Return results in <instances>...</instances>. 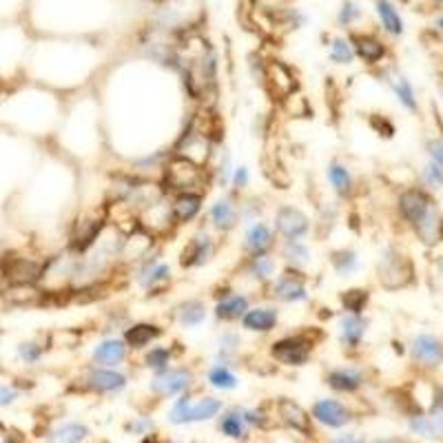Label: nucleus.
<instances>
[{
    "instance_id": "nucleus-1",
    "label": "nucleus",
    "mask_w": 443,
    "mask_h": 443,
    "mask_svg": "<svg viewBox=\"0 0 443 443\" xmlns=\"http://www.w3.org/2000/svg\"><path fill=\"white\" fill-rule=\"evenodd\" d=\"M208 182V168L193 164L180 155H168L160 173V184L164 193H204Z\"/></svg>"
},
{
    "instance_id": "nucleus-2",
    "label": "nucleus",
    "mask_w": 443,
    "mask_h": 443,
    "mask_svg": "<svg viewBox=\"0 0 443 443\" xmlns=\"http://www.w3.org/2000/svg\"><path fill=\"white\" fill-rule=\"evenodd\" d=\"M399 210H402L404 219H408L424 239L432 242V237L439 233L437 213L432 208L430 197L421 188H408V191L399 195Z\"/></svg>"
},
{
    "instance_id": "nucleus-3",
    "label": "nucleus",
    "mask_w": 443,
    "mask_h": 443,
    "mask_svg": "<svg viewBox=\"0 0 443 443\" xmlns=\"http://www.w3.org/2000/svg\"><path fill=\"white\" fill-rule=\"evenodd\" d=\"M45 262L18 250H5L0 257V277L9 286H36L45 270Z\"/></svg>"
},
{
    "instance_id": "nucleus-4",
    "label": "nucleus",
    "mask_w": 443,
    "mask_h": 443,
    "mask_svg": "<svg viewBox=\"0 0 443 443\" xmlns=\"http://www.w3.org/2000/svg\"><path fill=\"white\" fill-rule=\"evenodd\" d=\"M107 226H109V208L82 210V213L73 219L69 230V250H73L76 255H84V253L96 244Z\"/></svg>"
},
{
    "instance_id": "nucleus-5",
    "label": "nucleus",
    "mask_w": 443,
    "mask_h": 443,
    "mask_svg": "<svg viewBox=\"0 0 443 443\" xmlns=\"http://www.w3.org/2000/svg\"><path fill=\"white\" fill-rule=\"evenodd\" d=\"M315 337L313 333H295V335H284L279 339L270 344L268 353L270 360L286 366V368H302L311 362L313 351H315Z\"/></svg>"
},
{
    "instance_id": "nucleus-6",
    "label": "nucleus",
    "mask_w": 443,
    "mask_h": 443,
    "mask_svg": "<svg viewBox=\"0 0 443 443\" xmlns=\"http://www.w3.org/2000/svg\"><path fill=\"white\" fill-rule=\"evenodd\" d=\"M213 144L215 142L206 138L204 133H199L191 124H186V129L177 133L175 142L171 144V153L186 157V160H191L193 164L202 168H208L210 160H213Z\"/></svg>"
},
{
    "instance_id": "nucleus-7",
    "label": "nucleus",
    "mask_w": 443,
    "mask_h": 443,
    "mask_svg": "<svg viewBox=\"0 0 443 443\" xmlns=\"http://www.w3.org/2000/svg\"><path fill=\"white\" fill-rule=\"evenodd\" d=\"M268 293H270V299L279 304H302L311 297L308 284H306V273L293 270L286 266L268 284Z\"/></svg>"
},
{
    "instance_id": "nucleus-8",
    "label": "nucleus",
    "mask_w": 443,
    "mask_h": 443,
    "mask_svg": "<svg viewBox=\"0 0 443 443\" xmlns=\"http://www.w3.org/2000/svg\"><path fill=\"white\" fill-rule=\"evenodd\" d=\"M135 282L138 286L149 295H162L173 282V268L171 264H166L160 257L149 255L138 264V273H135Z\"/></svg>"
},
{
    "instance_id": "nucleus-9",
    "label": "nucleus",
    "mask_w": 443,
    "mask_h": 443,
    "mask_svg": "<svg viewBox=\"0 0 443 443\" xmlns=\"http://www.w3.org/2000/svg\"><path fill=\"white\" fill-rule=\"evenodd\" d=\"M222 402L215 397H204L199 402H188V397L177 399L173 410L168 413V421L175 426L184 424H197V421H208L219 415Z\"/></svg>"
},
{
    "instance_id": "nucleus-10",
    "label": "nucleus",
    "mask_w": 443,
    "mask_h": 443,
    "mask_svg": "<svg viewBox=\"0 0 443 443\" xmlns=\"http://www.w3.org/2000/svg\"><path fill=\"white\" fill-rule=\"evenodd\" d=\"M217 242L208 228H197L195 233L184 242V248L180 253L182 268H202L215 257Z\"/></svg>"
},
{
    "instance_id": "nucleus-11",
    "label": "nucleus",
    "mask_w": 443,
    "mask_h": 443,
    "mask_svg": "<svg viewBox=\"0 0 443 443\" xmlns=\"http://www.w3.org/2000/svg\"><path fill=\"white\" fill-rule=\"evenodd\" d=\"M273 228L275 235L282 237V242L288 239H304L311 233V217L304 213L299 206L295 204H282L275 208V217H273Z\"/></svg>"
},
{
    "instance_id": "nucleus-12",
    "label": "nucleus",
    "mask_w": 443,
    "mask_h": 443,
    "mask_svg": "<svg viewBox=\"0 0 443 443\" xmlns=\"http://www.w3.org/2000/svg\"><path fill=\"white\" fill-rule=\"evenodd\" d=\"M193 382H195L193 371H188L184 366H175V368L171 366L166 368L164 373H155L149 388L157 397H177L186 393V390L193 386Z\"/></svg>"
},
{
    "instance_id": "nucleus-13",
    "label": "nucleus",
    "mask_w": 443,
    "mask_h": 443,
    "mask_svg": "<svg viewBox=\"0 0 443 443\" xmlns=\"http://www.w3.org/2000/svg\"><path fill=\"white\" fill-rule=\"evenodd\" d=\"M262 76H264V80H266L268 91L277 100L286 102L291 96L297 93V78H295L291 67L284 65L282 60H268L262 69Z\"/></svg>"
},
{
    "instance_id": "nucleus-14",
    "label": "nucleus",
    "mask_w": 443,
    "mask_h": 443,
    "mask_svg": "<svg viewBox=\"0 0 443 443\" xmlns=\"http://www.w3.org/2000/svg\"><path fill=\"white\" fill-rule=\"evenodd\" d=\"M275 228H273L266 219H253L246 222V230H244V253L246 257H255V255H266L275 246Z\"/></svg>"
},
{
    "instance_id": "nucleus-15",
    "label": "nucleus",
    "mask_w": 443,
    "mask_h": 443,
    "mask_svg": "<svg viewBox=\"0 0 443 443\" xmlns=\"http://www.w3.org/2000/svg\"><path fill=\"white\" fill-rule=\"evenodd\" d=\"M239 217H242V208L233 195L217 197L208 208L210 228H215L217 233H230L233 228H237Z\"/></svg>"
},
{
    "instance_id": "nucleus-16",
    "label": "nucleus",
    "mask_w": 443,
    "mask_h": 443,
    "mask_svg": "<svg viewBox=\"0 0 443 443\" xmlns=\"http://www.w3.org/2000/svg\"><path fill=\"white\" fill-rule=\"evenodd\" d=\"M279 324V308L273 304L250 306L242 317V328L253 335H270Z\"/></svg>"
},
{
    "instance_id": "nucleus-17",
    "label": "nucleus",
    "mask_w": 443,
    "mask_h": 443,
    "mask_svg": "<svg viewBox=\"0 0 443 443\" xmlns=\"http://www.w3.org/2000/svg\"><path fill=\"white\" fill-rule=\"evenodd\" d=\"M129 357V346L122 337H104L91 353V362L98 368H118Z\"/></svg>"
},
{
    "instance_id": "nucleus-18",
    "label": "nucleus",
    "mask_w": 443,
    "mask_h": 443,
    "mask_svg": "<svg viewBox=\"0 0 443 443\" xmlns=\"http://www.w3.org/2000/svg\"><path fill=\"white\" fill-rule=\"evenodd\" d=\"M171 217L175 226H186L199 217L204 208V193H177L171 197Z\"/></svg>"
},
{
    "instance_id": "nucleus-19",
    "label": "nucleus",
    "mask_w": 443,
    "mask_h": 443,
    "mask_svg": "<svg viewBox=\"0 0 443 443\" xmlns=\"http://www.w3.org/2000/svg\"><path fill=\"white\" fill-rule=\"evenodd\" d=\"M248 308H250L248 295L237 293V291H228V293H224V297L217 299L213 315H215V319L222 324H233V322H242V317H244Z\"/></svg>"
},
{
    "instance_id": "nucleus-20",
    "label": "nucleus",
    "mask_w": 443,
    "mask_h": 443,
    "mask_svg": "<svg viewBox=\"0 0 443 443\" xmlns=\"http://www.w3.org/2000/svg\"><path fill=\"white\" fill-rule=\"evenodd\" d=\"M311 417L326 428H344L353 419L351 410L342 402H337V399H319V402H315Z\"/></svg>"
},
{
    "instance_id": "nucleus-21",
    "label": "nucleus",
    "mask_w": 443,
    "mask_h": 443,
    "mask_svg": "<svg viewBox=\"0 0 443 443\" xmlns=\"http://www.w3.org/2000/svg\"><path fill=\"white\" fill-rule=\"evenodd\" d=\"M379 279L388 288H399L410 279V264L395 253H386L379 262Z\"/></svg>"
},
{
    "instance_id": "nucleus-22",
    "label": "nucleus",
    "mask_w": 443,
    "mask_h": 443,
    "mask_svg": "<svg viewBox=\"0 0 443 443\" xmlns=\"http://www.w3.org/2000/svg\"><path fill=\"white\" fill-rule=\"evenodd\" d=\"M87 388L93 393H120L126 388V375L118 373L115 368H98L93 366L91 373L87 375Z\"/></svg>"
},
{
    "instance_id": "nucleus-23",
    "label": "nucleus",
    "mask_w": 443,
    "mask_h": 443,
    "mask_svg": "<svg viewBox=\"0 0 443 443\" xmlns=\"http://www.w3.org/2000/svg\"><path fill=\"white\" fill-rule=\"evenodd\" d=\"M277 259L266 253V255H255V257H246L244 262V277L250 279L257 286H268V284L275 279L277 275Z\"/></svg>"
},
{
    "instance_id": "nucleus-24",
    "label": "nucleus",
    "mask_w": 443,
    "mask_h": 443,
    "mask_svg": "<svg viewBox=\"0 0 443 443\" xmlns=\"http://www.w3.org/2000/svg\"><path fill=\"white\" fill-rule=\"evenodd\" d=\"M164 335L162 326H157L153 322H138L131 324L129 328L124 331L122 339L129 346V351H144L146 346H151Z\"/></svg>"
},
{
    "instance_id": "nucleus-25",
    "label": "nucleus",
    "mask_w": 443,
    "mask_h": 443,
    "mask_svg": "<svg viewBox=\"0 0 443 443\" xmlns=\"http://www.w3.org/2000/svg\"><path fill=\"white\" fill-rule=\"evenodd\" d=\"M366 328H368V322L362 315H355V313H344L339 322H337V335H339V342L346 348H360L364 342Z\"/></svg>"
},
{
    "instance_id": "nucleus-26",
    "label": "nucleus",
    "mask_w": 443,
    "mask_h": 443,
    "mask_svg": "<svg viewBox=\"0 0 443 443\" xmlns=\"http://www.w3.org/2000/svg\"><path fill=\"white\" fill-rule=\"evenodd\" d=\"M279 259L284 262V266L286 268L306 273V268H308L311 262H313V253H311V246L306 244L304 239H288V242H282Z\"/></svg>"
},
{
    "instance_id": "nucleus-27",
    "label": "nucleus",
    "mask_w": 443,
    "mask_h": 443,
    "mask_svg": "<svg viewBox=\"0 0 443 443\" xmlns=\"http://www.w3.org/2000/svg\"><path fill=\"white\" fill-rule=\"evenodd\" d=\"M277 415H279V419L284 421V424L291 426L293 430L302 432V435H306V437L313 432L311 415L306 413V410L297 402H293V399H286V397L279 399V402H277Z\"/></svg>"
},
{
    "instance_id": "nucleus-28",
    "label": "nucleus",
    "mask_w": 443,
    "mask_h": 443,
    "mask_svg": "<svg viewBox=\"0 0 443 443\" xmlns=\"http://www.w3.org/2000/svg\"><path fill=\"white\" fill-rule=\"evenodd\" d=\"M208 317V306L204 299H184L182 304L175 306V322L182 326V328H197L202 326Z\"/></svg>"
},
{
    "instance_id": "nucleus-29",
    "label": "nucleus",
    "mask_w": 443,
    "mask_h": 443,
    "mask_svg": "<svg viewBox=\"0 0 443 443\" xmlns=\"http://www.w3.org/2000/svg\"><path fill=\"white\" fill-rule=\"evenodd\" d=\"M326 384H328L337 393H355L364 384V375L357 368L344 366V368H333L326 375Z\"/></svg>"
},
{
    "instance_id": "nucleus-30",
    "label": "nucleus",
    "mask_w": 443,
    "mask_h": 443,
    "mask_svg": "<svg viewBox=\"0 0 443 443\" xmlns=\"http://www.w3.org/2000/svg\"><path fill=\"white\" fill-rule=\"evenodd\" d=\"M413 357L419 364L437 366L443 360V344L432 335H419L413 342Z\"/></svg>"
},
{
    "instance_id": "nucleus-31",
    "label": "nucleus",
    "mask_w": 443,
    "mask_h": 443,
    "mask_svg": "<svg viewBox=\"0 0 443 443\" xmlns=\"http://www.w3.org/2000/svg\"><path fill=\"white\" fill-rule=\"evenodd\" d=\"M326 177H328V184L333 186V191L339 197H351L353 195L355 180H353V173L348 171V166L333 160L328 164V168H326Z\"/></svg>"
},
{
    "instance_id": "nucleus-32",
    "label": "nucleus",
    "mask_w": 443,
    "mask_h": 443,
    "mask_svg": "<svg viewBox=\"0 0 443 443\" xmlns=\"http://www.w3.org/2000/svg\"><path fill=\"white\" fill-rule=\"evenodd\" d=\"M353 49L355 56H360L368 65H375L386 56V47L373 36H353Z\"/></svg>"
},
{
    "instance_id": "nucleus-33",
    "label": "nucleus",
    "mask_w": 443,
    "mask_h": 443,
    "mask_svg": "<svg viewBox=\"0 0 443 443\" xmlns=\"http://www.w3.org/2000/svg\"><path fill=\"white\" fill-rule=\"evenodd\" d=\"M87 435H89L87 426L76 424V421H67V424L49 432L47 443H82Z\"/></svg>"
},
{
    "instance_id": "nucleus-34",
    "label": "nucleus",
    "mask_w": 443,
    "mask_h": 443,
    "mask_svg": "<svg viewBox=\"0 0 443 443\" xmlns=\"http://www.w3.org/2000/svg\"><path fill=\"white\" fill-rule=\"evenodd\" d=\"M328 259H331L333 270L339 277L353 275V273L360 268V257H357V253L351 250V248H335V250H331Z\"/></svg>"
},
{
    "instance_id": "nucleus-35",
    "label": "nucleus",
    "mask_w": 443,
    "mask_h": 443,
    "mask_svg": "<svg viewBox=\"0 0 443 443\" xmlns=\"http://www.w3.org/2000/svg\"><path fill=\"white\" fill-rule=\"evenodd\" d=\"M173 362V353L168 346H151L149 351L144 353V366L151 368L153 373H164L166 368H171Z\"/></svg>"
},
{
    "instance_id": "nucleus-36",
    "label": "nucleus",
    "mask_w": 443,
    "mask_h": 443,
    "mask_svg": "<svg viewBox=\"0 0 443 443\" xmlns=\"http://www.w3.org/2000/svg\"><path fill=\"white\" fill-rule=\"evenodd\" d=\"M208 384L217 390H235L239 386V379L226 364H215L208 371Z\"/></svg>"
},
{
    "instance_id": "nucleus-37",
    "label": "nucleus",
    "mask_w": 443,
    "mask_h": 443,
    "mask_svg": "<svg viewBox=\"0 0 443 443\" xmlns=\"http://www.w3.org/2000/svg\"><path fill=\"white\" fill-rule=\"evenodd\" d=\"M368 299H371V295H368L366 288H348L339 295L344 313H355V315H362L366 311Z\"/></svg>"
},
{
    "instance_id": "nucleus-38",
    "label": "nucleus",
    "mask_w": 443,
    "mask_h": 443,
    "mask_svg": "<svg viewBox=\"0 0 443 443\" xmlns=\"http://www.w3.org/2000/svg\"><path fill=\"white\" fill-rule=\"evenodd\" d=\"M377 14L382 18V25L388 34L399 36L404 31V23H402V16L397 14V9L388 3V0H377Z\"/></svg>"
},
{
    "instance_id": "nucleus-39",
    "label": "nucleus",
    "mask_w": 443,
    "mask_h": 443,
    "mask_svg": "<svg viewBox=\"0 0 443 443\" xmlns=\"http://www.w3.org/2000/svg\"><path fill=\"white\" fill-rule=\"evenodd\" d=\"M246 426L248 424L244 421V417H242L239 408L233 410V413H226L219 421V430L230 439H242V437H244L246 435Z\"/></svg>"
},
{
    "instance_id": "nucleus-40",
    "label": "nucleus",
    "mask_w": 443,
    "mask_h": 443,
    "mask_svg": "<svg viewBox=\"0 0 443 443\" xmlns=\"http://www.w3.org/2000/svg\"><path fill=\"white\" fill-rule=\"evenodd\" d=\"M328 54H331V60L335 62V65H351V62L355 60V49L346 38H335L331 42Z\"/></svg>"
},
{
    "instance_id": "nucleus-41",
    "label": "nucleus",
    "mask_w": 443,
    "mask_h": 443,
    "mask_svg": "<svg viewBox=\"0 0 443 443\" xmlns=\"http://www.w3.org/2000/svg\"><path fill=\"white\" fill-rule=\"evenodd\" d=\"M393 91L397 93V98H399V102L404 104L406 109H410V111H415L417 109V98H415V89H413V84H410L406 78H393Z\"/></svg>"
},
{
    "instance_id": "nucleus-42",
    "label": "nucleus",
    "mask_w": 443,
    "mask_h": 443,
    "mask_svg": "<svg viewBox=\"0 0 443 443\" xmlns=\"http://www.w3.org/2000/svg\"><path fill=\"white\" fill-rule=\"evenodd\" d=\"M233 162H230V153L224 151V153H219V162L215 168H210L213 171V180L219 188H226L230 184V177H233Z\"/></svg>"
},
{
    "instance_id": "nucleus-43",
    "label": "nucleus",
    "mask_w": 443,
    "mask_h": 443,
    "mask_svg": "<svg viewBox=\"0 0 443 443\" xmlns=\"http://www.w3.org/2000/svg\"><path fill=\"white\" fill-rule=\"evenodd\" d=\"M16 353H18V360L27 364V366H34L42 360V355H45V348H42L40 342H20L18 348H16Z\"/></svg>"
},
{
    "instance_id": "nucleus-44",
    "label": "nucleus",
    "mask_w": 443,
    "mask_h": 443,
    "mask_svg": "<svg viewBox=\"0 0 443 443\" xmlns=\"http://www.w3.org/2000/svg\"><path fill=\"white\" fill-rule=\"evenodd\" d=\"M410 428H413L417 435L426 437V439H437L439 437V432L435 428V421H432L430 417H415L413 421H410Z\"/></svg>"
},
{
    "instance_id": "nucleus-45",
    "label": "nucleus",
    "mask_w": 443,
    "mask_h": 443,
    "mask_svg": "<svg viewBox=\"0 0 443 443\" xmlns=\"http://www.w3.org/2000/svg\"><path fill=\"white\" fill-rule=\"evenodd\" d=\"M250 182V171H248V166L246 164H239L233 168V177H230V186H233V191L239 193V191H244V188L248 186Z\"/></svg>"
},
{
    "instance_id": "nucleus-46",
    "label": "nucleus",
    "mask_w": 443,
    "mask_h": 443,
    "mask_svg": "<svg viewBox=\"0 0 443 443\" xmlns=\"http://www.w3.org/2000/svg\"><path fill=\"white\" fill-rule=\"evenodd\" d=\"M18 397H20V393L16 388L7 386V384H0V408H7V406L16 404Z\"/></svg>"
},
{
    "instance_id": "nucleus-47",
    "label": "nucleus",
    "mask_w": 443,
    "mask_h": 443,
    "mask_svg": "<svg viewBox=\"0 0 443 443\" xmlns=\"http://www.w3.org/2000/svg\"><path fill=\"white\" fill-rule=\"evenodd\" d=\"M426 180L432 182V184H441V182H443V168L437 166L435 162H430V164L426 166Z\"/></svg>"
},
{
    "instance_id": "nucleus-48",
    "label": "nucleus",
    "mask_w": 443,
    "mask_h": 443,
    "mask_svg": "<svg viewBox=\"0 0 443 443\" xmlns=\"http://www.w3.org/2000/svg\"><path fill=\"white\" fill-rule=\"evenodd\" d=\"M355 18H360V9H357L353 3H346L344 9H342V14H339V20L344 25H351Z\"/></svg>"
},
{
    "instance_id": "nucleus-49",
    "label": "nucleus",
    "mask_w": 443,
    "mask_h": 443,
    "mask_svg": "<svg viewBox=\"0 0 443 443\" xmlns=\"http://www.w3.org/2000/svg\"><path fill=\"white\" fill-rule=\"evenodd\" d=\"M428 151H430L432 162L443 168V142H430L428 144Z\"/></svg>"
},
{
    "instance_id": "nucleus-50",
    "label": "nucleus",
    "mask_w": 443,
    "mask_h": 443,
    "mask_svg": "<svg viewBox=\"0 0 443 443\" xmlns=\"http://www.w3.org/2000/svg\"><path fill=\"white\" fill-rule=\"evenodd\" d=\"M331 443H364V441H362V439H357V437L346 435V437H337V439H333Z\"/></svg>"
},
{
    "instance_id": "nucleus-51",
    "label": "nucleus",
    "mask_w": 443,
    "mask_h": 443,
    "mask_svg": "<svg viewBox=\"0 0 443 443\" xmlns=\"http://www.w3.org/2000/svg\"><path fill=\"white\" fill-rule=\"evenodd\" d=\"M5 443H23V437H20L18 432H9L5 437Z\"/></svg>"
},
{
    "instance_id": "nucleus-52",
    "label": "nucleus",
    "mask_w": 443,
    "mask_h": 443,
    "mask_svg": "<svg viewBox=\"0 0 443 443\" xmlns=\"http://www.w3.org/2000/svg\"><path fill=\"white\" fill-rule=\"evenodd\" d=\"M3 253H5V246H3V242H0V257H3Z\"/></svg>"
},
{
    "instance_id": "nucleus-53",
    "label": "nucleus",
    "mask_w": 443,
    "mask_h": 443,
    "mask_svg": "<svg viewBox=\"0 0 443 443\" xmlns=\"http://www.w3.org/2000/svg\"><path fill=\"white\" fill-rule=\"evenodd\" d=\"M379 443H397V441H393V439H386V441H379Z\"/></svg>"
},
{
    "instance_id": "nucleus-54",
    "label": "nucleus",
    "mask_w": 443,
    "mask_h": 443,
    "mask_svg": "<svg viewBox=\"0 0 443 443\" xmlns=\"http://www.w3.org/2000/svg\"><path fill=\"white\" fill-rule=\"evenodd\" d=\"M439 27H441V29H443V18H441V20H439Z\"/></svg>"
}]
</instances>
